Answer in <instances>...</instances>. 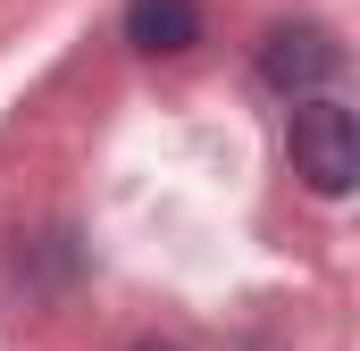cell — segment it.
Masks as SVG:
<instances>
[{"mask_svg":"<svg viewBox=\"0 0 360 351\" xmlns=\"http://www.w3.org/2000/svg\"><path fill=\"white\" fill-rule=\"evenodd\" d=\"M285 151H293V176H302L319 201H344L360 184V117L344 100H293Z\"/></svg>","mask_w":360,"mask_h":351,"instance_id":"cell-1","label":"cell"},{"mask_svg":"<svg viewBox=\"0 0 360 351\" xmlns=\"http://www.w3.org/2000/svg\"><path fill=\"white\" fill-rule=\"evenodd\" d=\"M344 76V42L327 25H269L260 34V84L285 100H327V84Z\"/></svg>","mask_w":360,"mask_h":351,"instance_id":"cell-2","label":"cell"},{"mask_svg":"<svg viewBox=\"0 0 360 351\" xmlns=\"http://www.w3.org/2000/svg\"><path fill=\"white\" fill-rule=\"evenodd\" d=\"M126 42L168 59V51H193L201 42V8L193 0H126Z\"/></svg>","mask_w":360,"mask_h":351,"instance_id":"cell-3","label":"cell"},{"mask_svg":"<svg viewBox=\"0 0 360 351\" xmlns=\"http://www.w3.org/2000/svg\"><path fill=\"white\" fill-rule=\"evenodd\" d=\"M134 351H184V343H134Z\"/></svg>","mask_w":360,"mask_h":351,"instance_id":"cell-4","label":"cell"}]
</instances>
